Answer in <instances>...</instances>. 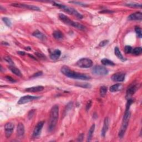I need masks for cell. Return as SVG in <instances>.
I'll use <instances>...</instances> for the list:
<instances>
[{"mask_svg": "<svg viewBox=\"0 0 142 142\" xmlns=\"http://www.w3.org/2000/svg\"><path fill=\"white\" fill-rule=\"evenodd\" d=\"M141 53H142L141 47H137V48H135L133 49L132 53L134 55L139 56V55H141Z\"/></svg>", "mask_w": 142, "mask_h": 142, "instance_id": "cell-26", "label": "cell"}, {"mask_svg": "<svg viewBox=\"0 0 142 142\" xmlns=\"http://www.w3.org/2000/svg\"><path fill=\"white\" fill-rule=\"evenodd\" d=\"M125 5L128 7H141V4H139V3H126Z\"/></svg>", "mask_w": 142, "mask_h": 142, "instance_id": "cell-28", "label": "cell"}, {"mask_svg": "<svg viewBox=\"0 0 142 142\" xmlns=\"http://www.w3.org/2000/svg\"><path fill=\"white\" fill-rule=\"evenodd\" d=\"M39 98H40L39 97H37V96H29V95L25 96L20 98V99L18 101L17 103L18 104H24L29 102H31V101H33L34 100L39 99Z\"/></svg>", "mask_w": 142, "mask_h": 142, "instance_id": "cell-8", "label": "cell"}, {"mask_svg": "<svg viewBox=\"0 0 142 142\" xmlns=\"http://www.w3.org/2000/svg\"><path fill=\"white\" fill-rule=\"evenodd\" d=\"M126 77V74L123 73H117L113 74L111 76V79L114 82H123Z\"/></svg>", "mask_w": 142, "mask_h": 142, "instance_id": "cell-12", "label": "cell"}, {"mask_svg": "<svg viewBox=\"0 0 142 142\" xmlns=\"http://www.w3.org/2000/svg\"><path fill=\"white\" fill-rule=\"evenodd\" d=\"M123 88V85L119 83H117L116 84H114V85L111 86L110 87V91L111 92L114 93V92H117L118 91H119L122 89Z\"/></svg>", "mask_w": 142, "mask_h": 142, "instance_id": "cell-20", "label": "cell"}, {"mask_svg": "<svg viewBox=\"0 0 142 142\" xmlns=\"http://www.w3.org/2000/svg\"><path fill=\"white\" fill-rule=\"evenodd\" d=\"M58 17L60 21L66 25L72 26L74 28H76L80 30H82V31L83 30L86 29L85 26L82 24H80L79 23L72 21V20H71L70 18L66 16L65 15L63 14V13H59L58 15Z\"/></svg>", "mask_w": 142, "mask_h": 142, "instance_id": "cell-3", "label": "cell"}, {"mask_svg": "<svg viewBox=\"0 0 142 142\" xmlns=\"http://www.w3.org/2000/svg\"><path fill=\"white\" fill-rule=\"evenodd\" d=\"M133 48L132 47L130 46H126L124 48V52L126 54H129L132 53Z\"/></svg>", "mask_w": 142, "mask_h": 142, "instance_id": "cell-31", "label": "cell"}, {"mask_svg": "<svg viewBox=\"0 0 142 142\" xmlns=\"http://www.w3.org/2000/svg\"><path fill=\"white\" fill-rule=\"evenodd\" d=\"M109 118L106 117L105 119H104L103 126L102 128V131H101V136L103 137H105L107 131H108V128H109Z\"/></svg>", "mask_w": 142, "mask_h": 142, "instance_id": "cell-15", "label": "cell"}, {"mask_svg": "<svg viewBox=\"0 0 142 142\" xmlns=\"http://www.w3.org/2000/svg\"><path fill=\"white\" fill-rule=\"evenodd\" d=\"M59 116V107L55 105L52 107L50 111V116L48 122V129L49 132L53 131L57 126Z\"/></svg>", "mask_w": 142, "mask_h": 142, "instance_id": "cell-2", "label": "cell"}, {"mask_svg": "<svg viewBox=\"0 0 142 142\" xmlns=\"http://www.w3.org/2000/svg\"><path fill=\"white\" fill-rule=\"evenodd\" d=\"M53 36L55 37V38L57 39H62L63 38V34L62 32H60L58 30H57V31H55L53 33Z\"/></svg>", "mask_w": 142, "mask_h": 142, "instance_id": "cell-24", "label": "cell"}, {"mask_svg": "<svg viewBox=\"0 0 142 142\" xmlns=\"http://www.w3.org/2000/svg\"><path fill=\"white\" fill-rule=\"evenodd\" d=\"M128 123H129V121H123L122 124H121V128L119 131V134H118V136H119V138H122L124 137L128 126Z\"/></svg>", "mask_w": 142, "mask_h": 142, "instance_id": "cell-14", "label": "cell"}, {"mask_svg": "<svg viewBox=\"0 0 142 142\" xmlns=\"http://www.w3.org/2000/svg\"><path fill=\"white\" fill-rule=\"evenodd\" d=\"M138 89V84H131V85L128 87L127 90V97L128 98H130V97L133 96V94L136 93L137 89Z\"/></svg>", "mask_w": 142, "mask_h": 142, "instance_id": "cell-11", "label": "cell"}, {"mask_svg": "<svg viewBox=\"0 0 142 142\" xmlns=\"http://www.w3.org/2000/svg\"><path fill=\"white\" fill-rule=\"evenodd\" d=\"M11 6L16 7H19V8H27L28 9L33 10V11H40V8L38 7L33 6V5H26V4H22V3H14L11 4Z\"/></svg>", "mask_w": 142, "mask_h": 142, "instance_id": "cell-7", "label": "cell"}, {"mask_svg": "<svg viewBox=\"0 0 142 142\" xmlns=\"http://www.w3.org/2000/svg\"><path fill=\"white\" fill-rule=\"evenodd\" d=\"M60 71L64 75L70 78L84 80H89L91 79V77L87 74L74 72V71L70 69L68 66H63L60 69Z\"/></svg>", "mask_w": 142, "mask_h": 142, "instance_id": "cell-1", "label": "cell"}, {"mask_svg": "<svg viewBox=\"0 0 142 142\" xmlns=\"http://www.w3.org/2000/svg\"><path fill=\"white\" fill-rule=\"evenodd\" d=\"M35 110H30L29 112L28 113V117L29 119H31V118L33 117V116H34L35 114Z\"/></svg>", "mask_w": 142, "mask_h": 142, "instance_id": "cell-37", "label": "cell"}, {"mask_svg": "<svg viewBox=\"0 0 142 142\" xmlns=\"http://www.w3.org/2000/svg\"><path fill=\"white\" fill-rule=\"evenodd\" d=\"M2 21L4 22V23H5V24L6 25V26H7L8 27H10L12 25V23H11V20H10V19H9L7 17H3L2 18Z\"/></svg>", "mask_w": 142, "mask_h": 142, "instance_id": "cell-29", "label": "cell"}, {"mask_svg": "<svg viewBox=\"0 0 142 142\" xmlns=\"http://www.w3.org/2000/svg\"><path fill=\"white\" fill-rule=\"evenodd\" d=\"M14 124L12 123H7L5 126V136L7 138H8L12 135L13 131L14 130Z\"/></svg>", "mask_w": 142, "mask_h": 142, "instance_id": "cell-10", "label": "cell"}, {"mask_svg": "<svg viewBox=\"0 0 142 142\" xmlns=\"http://www.w3.org/2000/svg\"><path fill=\"white\" fill-rule=\"evenodd\" d=\"M93 61L88 58H82L77 62V65L80 68H89L93 66Z\"/></svg>", "mask_w": 142, "mask_h": 142, "instance_id": "cell-5", "label": "cell"}, {"mask_svg": "<svg viewBox=\"0 0 142 142\" xmlns=\"http://www.w3.org/2000/svg\"><path fill=\"white\" fill-rule=\"evenodd\" d=\"M18 55H22V56H24L26 55V53L25 52H22V51H19L17 52Z\"/></svg>", "mask_w": 142, "mask_h": 142, "instance_id": "cell-42", "label": "cell"}, {"mask_svg": "<svg viewBox=\"0 0 142 142\" xmlns=\"http://www.w3.org/2000/svg\"><path fill=\"white\" fill-rule=\"evenodd\" d=\"M61 55V51L59 49H55L50 55V58L53 60H56L59 58Z\"/></svg>", "mask_w": 142, "mask_h": 142, "instance_id": "cell-18", "label": "cell"}, {"mask_svg": "<svg viewBox=\"0 0 142 142\" xmlns=\"http://www.w3.org/2000/svg\"><path fill=\"white\" fill-rule=\"evenodd\" d=\"M108 43H109V40H103L102 42H100L99 45L100 47H104L106 46Z\"/></svg>", "mask_w": 142, "mask_h": 142, "instance_id": "cell-35", "label": "cell"}, {"mask_svg": "<svg viewBox=\"0 0 142 142\" xmlns=\"http://www.w3.org/2000/svg\"><path fill=\"white\" fill-rule=\"evenodd\" d=\"M92 101H91V100H89L88 102H87V103L86 104V107L87 111L88 110L90 109V107L92 106Z\"/></svg>", "mask_w": 142, "mask_h": 142, "instance_id": "cell-38", "label": "cell"}, {"mask_svg": "<svg viewBox=\"0 0 142 142\" xmlns=\"http://www.w3.org/2000/svg\"><path fill=\"white\" fill-rule=\"evenodd\" d=\"M2 45H6V46H8L9 44L8 43H7L6 42H2Z\"/></svg>", "mask_w": 142, "mask_h": 142, "instance_id": "cell-43", "label": "cell"}, {"mask_svg": "<svg viewBox=\"0 0 142 142\" xmlns=\"http://www.w3.org/2000/svg\"><path fill=\"white\" fill-rule=\"evenodd\" d=\"M6 79L8 81H9V82H11L12 83H14V82H16V80H15V79H13V78H12L11 77L8 76L6 77Z\"/></svg>", "mask_w": 142, "mask_h": 142, "instance_id": "cell-39", "label": "cell"}, {"mask_svg": "<svg viewBox=\"0 0 142 142\" xmlns=\"http://www.w3.org/2000/svg\"><path fill=\"white\" fill-rule=\"evenodd\" d=\"M53 6H56L57 7L60 8L61 9H62L63 11H65L66 13H68L69 15H72L76 16V17L78 19L83 18V16L78 12L76 9H74L72 7H70L63 5L62 4H60V3H56V2L53 3Z\"/></svg>", "mask_w": 142, "mask_h": 142, "instance_id": "cell-4", "label": "cell"}, {"mask_svg": "<svg viewBox=\"0 0 142 142\" xmlns=\"http://www.w3.org/2000/svg\"><path fill=\"white\" fill-rule=\"evenodd\" d=\"M114 53H115V55H116L118 57V59L121 60L122 62L126 61V60H127L126 58H124V56L122 55V54H121V53L120 51V50L118 47H116V48H114Z\"/></svg>", "mask_w": 142, "mask_h": 142, "instance_id": "cell-21", "label": "cell"}, {"mask_svg": "<svg viewBox=\"0 0 142 142\" xmlns=\"http://www.w3.org/2000/svg\"><path fill=\"white\" fill-rule=\"evenodd\" d=\"M76 85L77 86L84 88H90L91 87L90 84L88 83H79V84H76Z\"/></svg>", "mask_w": 142, "mask_h": 142, "instance_id": "cell-33", "label": "cell"}, {"mask_svg": "<svg viewBox=\"0 0 142 142\" xmlns=\"http://www.w3.org/2000/svg\"><path fill=\"white\" fill-rule=\"evenodd\" d=\"M135 31H136L137 35H138V37H139V38H141L142 37L141 29L139 26H136V27H135Z\"/></svg>", "mask_w": 142, "mask_h": 142, "instance_id": "cell-30", "label": "cell"}, {"mask_svg": "<svg viewBox=\"0 0 142 142\" xmlns=\"http://www.w3.org/2000/svg\"><path fill=\"white\" fill-rule=\"evenodd\" d=\"M101 62H102V65L104 66H113L115 65V64L113 62L111 61V60L107 59V58H104L101 60Z\"/></svg>", "mask_w": 142, "mask_h": 142, "instance_id": "cell-25", "label": "cell"}, {"mask_svg": "<svg viewBox=\"0 0 142 142\" xmlns=\"http://www.w3.org/2000/svg\"><path fill=\"white\" fill-rule=\"evenodd\" d=\"M83 137H84V135L83 134H80V136H79L78 138V141H82L83 140Z\"/></svg>", "mask_w": 142, "mask_h": 142, "instance_id": "cell-41", "label": "cell"}, {"mask_svg": "<svg viewBox=\"0 0 142 142\" xmlns=\"http://www.w3.org/2000/svg\"><path fill=\"white\" fill-rule=\"evenodd\" d=\"M45 124V121H40L37 124L34 130L33 131L32 137L33 138L38 137L39 135L41 133V131L42 129V128Z\"/></svg>", "mask_w": 142, "mask_h": 142, "instance_id": "cell-9", "label": "cell"}, {"mask_svg": "<svg viewBox=\"0 0 142 142\" xmlns=\"http://www.w3.org/2000/svg\"><path fill=\"white\" fill-rule=\"evenodd\" d=\"M25 127L22 123H19L17 128V134L19 137H22L25 134Z\"/></svg>", "mask_w": 142, "mask_h": 142, "instance_id": "cell-17", "label": "cell"}, {"mask_svg": "<svg viewBox=\"0 0 142 142\" xmlns=\"http://www.w3.org/2000/svg\"><path fill=\"white\" fill-rule=\"evenodd\" d=\"M4 60H5L6 62L8 63L9 64H10V65H13V64H14V63H13V62L12 59L11 58H10L9 57L7 56V57H4Z\"/></svg>", "mask_w": 142, "mask_h": 142, "instance_id": "cell-34", "label": "cell"}, {"mask_svg": "<svg viewBox=\"0 0 142 142\" xmlns=\"http://www.w3.org/2000/svg\"><path fill=\"white\" fill-rule=\"evenodd\" d=\"M107 87H106V86H102L100 88V90H99V92H100V96L102 97H104L106 96V94L107 92Z\"/></svg>", "mask_w": 142, "mask_h": 142, "instance_id": "cell-27", "label": "cell"}, {"mask_svg": "<svg viewBox=\"0 0 142 142\" xmlns=\"http://www.w3.org/2000/svg\"><path fill=\"white\" fill-rule=\"evenodd\" d=\"M35 55L38 57V58H39V59H42V60H45L46 59V57L45 55H44L43 53H39V52H36L35 53Z\"/></svg>", "mask_w": 142, "mask_h": 142, "instance_id": "cell-32", "label": "cell"}, {"mask_svg": "<svg viewBox=\"0 0 142 142\" xmlns=\"http://www.w3.org/2000/svg\"><path fill=\"white\" fill-rule=\"evenodd\" d=\"M9 69L11 71V72L13 74H15V75L17 76L18 77H21L22 76V73L21 71L19 70V69L16 68V67L13 66H10L8 67Z\"/></svg>", "mask_w": 142, "mask_h": 142, "instance_id": "cell-22", "label": "cell"}, {"mask_svg": "<svg viewBox=\"0 0 142 142\" xmlns=\"http://www.w3.org/2000/svg\"><path fill=\"white\" fill-rule=\"evenodd\" d=\"M42 74H43V72H42V71H38V72H37L36 73H35L34 74H33L32 76V78L38 77L42 76Z\"/></svg>", "mask_w": 142, "mask_h": 142, "instance_id": "cell-36", "label": "cell"}, {"mask_svg": "<svg viewBox=\"0 0 142 142\" xmlns=\"http://www.w3.org/2000/svg\"><path fill=\"white\" fill-rule=\"evenodd\" d=\"M44 89V87L42 86H35L32 87L30 88H28L25 89V91L27 92H41Z\"/></svg>", "mask_w": 142, "mask_h": 142, "instance_id": "cell-16", "label": "cell"}, {"mask_svg": "<svg viewBox=\"0 0 142 142\" xmlns=\"http://www.w3.org/2000/svg\"><path fill=\"white\" fill-rule=\"evenodd\" d=\"M129 21H141L142 19V13L140 12H137L131 13L128 17Z\"/></svg>", "mask_w": 142, "mask_h": 142, "instance_id": "cell-13", "label": "cell"}, {"mask_svg": "<svg viewBox=\"0 0 142 142\" xmlns=\"http://www.w3.org/2000/svg\"><path fill=\"white\" fill-rule=\"evenodd\" d=\"M92 72L98 76H106L108 74V70L106 67L101 66H96L93 67Z\"/></svg>", "mask_w": 142, "mask_h": 142, "instance_id": "cell-6", "label": "cell"}, {"mask_svg": "<svg viewBox=\"0 0 142 142\" xmlns=\"http://www.w3.org/2000/svg\"><path fill=\"white\" fill-rule=\"evenodd\" d=\"M95 124H93L92 126L90 127V129H89L88 133V136H87V141H90L92 139V138L93 137V134L94 133V130H95Z\"/></svg>", "mask_w": 142, "mask_h": 142, "instance_id": "cell-23", "label": "cell"}, {"mask_svg": "<svg viewBox=\"0 0 142 142\" xmlns=\"http://www.w3.org/2000/svg\"><path fill=\"white\" fill-rule=\"evenodd\" d=\"M25 49L27 50H31V48L30 47H26Z\"/></svg>", "mask_w": 142, "mask_h": 142, "instance_id": "cell-44", "label": "cell"}, {"mask_svg": "<svg viewBox=\"0 0 142 142\" xmlns=\"http://www.w3.org/2000/svg\"><path fill=\"white\" fill-rule=\"evenodd\" d=\"M69 3H74V4H76L77 5H79V6H86L87 5L84 3H83L82 2H77V1H71L69 2Z\"/></svg>", "mask_w": 142, "mask_h": 142, "instance_id": "cell-40", "label": "cell"}, {"mask_svg": "<svg viewBox=\"0 0 142 142\" xmlns=\"http://www.w3.org/2000/svg\"><path fill=\"white\" fill-rule=\"evenodd\" d=\"M32 35L34 37H37V38H38L42 40H45L47 39L46 35H44L43 33L40 32L39 31H38V30H36V31H35L32 33Z\"/></svg>", "mask_w": 142, "mask_h": 142, "instance_id": "cell-19", "label": "cell"}]
</instances>
